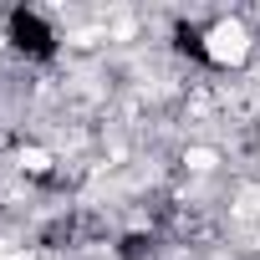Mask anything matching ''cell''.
<instances>
[{
  "instance_id": "2",
  "label": "cell",
  "mask_w": 260,
  "mask_h": 260,
  "mask_svg": "<svg viewBox=\"0 0 260 260\" xmlns=\"http://www.w3.org/2000/svg\"><path fill=\"white\" fill-rule=\"evenodd\" d=\"M21 169H26V174H46V169H51V158H46L41 148H26V153H21Z\"/></svg>"
},
{
  "instance_id": "1",
  "label": "cell",
  "mask_w": 260,
  "mask_h": 260,
  "mask_svg": "<svg viewBox=\"0 0 260 260\" xmlns=\"http://www.w3.org/2000/svg\"><path fill=\"white\" fill-rule=\"evenodd\" d=\"M245 51H250V36H245V26H240V21H219V26L209 31V56H214L219 67L245 61Z\"/></svg>"
},
{
  "instance_id": "4",
  "label": "cell",
  "mask_w": 260,
  "mask_h": 260,
  "mask_svg": "<svg viewBox=\"0 0 260 260\" xmlns=\"http://www.w3.org/2000/svg\"><path fill=\"white\" fill-rule=\"evenodd\" d=\"M6 260H26V255H6Z\"/></svg>"
},
{
  "instance_id": "3",
  "label": "cell",
  "mask_w": 260,
  "mask_h": 260,
  "mask_svg": "<svg viewBox=\"0 0 260 260\" xmlns=\"http://www.w3.org/2000/svg\"><path fill=\"white\" fill-rule=\"evenodd\" d=\"M184 164L204 174V169H214V153H209V148H189V158H184Z\"/></svg>"
}]
</instances>
